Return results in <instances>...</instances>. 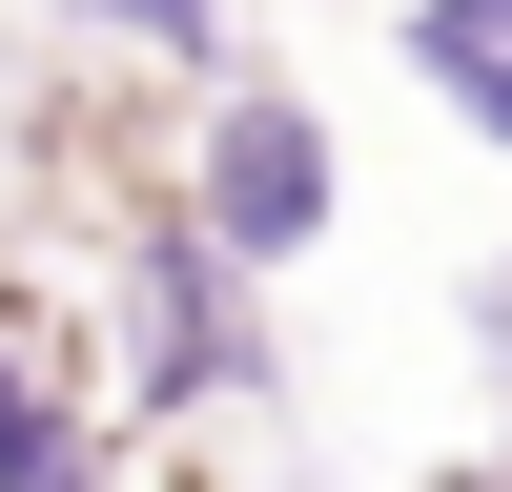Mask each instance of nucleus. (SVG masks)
<instances>
[{"instance_id": "1", "label": "nucleus", "mask_w": 512, "mask_h": 492, "mask_svg": "<svg viewBox=\"0 0 512 492\" xmlns=\"http://www.w3.org/2000/svg\"><path fill=\"white\" fill-rule=\"evenodd\" d=\"M185 205H205V246H226L246 287H267V267H308V246L349 226V144H328V103H308V82H267V62H205Z\"/></svg>"}, {"instance_id": "2", "label": "nucleus", "mask_w": 512, "mask_h": 492, "mask_svg": "<svg viewBox=\"0 0 512 492\" xmlns=\"http://www.w3.org/2000/svg\"><path fill=\"white\" fill-rule=\"evenodd\" d=\"M185 410H267V328L246 267L205 246V205L123 226V431H185Z\"/></svg>"}, {"instance_id": "3", "label": "nucleus", "mask_w": 512, "mask_h": 492, "mask_svg": "<svg viewBox=\"0 0 512 492\" xmlns=\"http://www.w3.org/2000/svg\"><path fill=\"white\" fill-rule=\"evenodd\" d=\"M0 492H123V451H103V410H82V369L41 349L21 308H0Z\"/></svg>"}, {"instance_id": "4", "label": "nucleus", "mask_w": 512, "mask_h": 492, "mask_svg": "<svg viewBox=\"0 0 512 492\" xmlns=\"http://www.w3.org/2000/svg\"><path fill=\"white\" fill-rule=\"evenodd\" d=\"M390 62H410V82H431V103L512 164V0H390Z\"/></svg>"}, {"instance_id": "5", "label": "nucleus", "mask_w": 512, "mask_h": 492, "mask_svg": "<svg viewBox=\"0 0 512 492\" xmlns=\"http://www.w3.org/2000/svg\"><path fill=\"white\" fill-rule=\"evenodd\" d=\"M41 21H82V41H144V62H226V0H41Z\"/></svg>"}, {"instance_id": "6", "label": "nucleus", "mask_w": 512, "mask_h": 492, "mask_svg": "<svg viewBox=\"0 0 512 492\" xmlns=\"http://www.w3.org/2000/svg\"><path fill=\"white\" fill-rule=\"evenodd\" d=\"M431 492H512V451H472V472H431Z\"/></svg>"}]
</instances>
